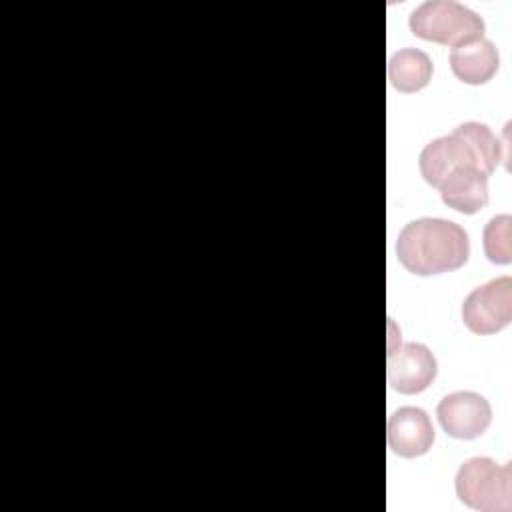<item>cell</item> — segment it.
I'll return each mask as SVG.
<instances>
[{
    "mask_svg": "<svg viewBox=\"0 0 512 512\" xmlns=\"http://www.w3.org/2000/svg\"><path fill=\"white\" fill-rule=\"evenodd\" d=\"M400 264L416 276L456 270L470 256V240L462 226L444 218H418L404 226L396 240Z\"/></svg>",
    "mask_w": 512,
    "mask_h": 512,
    "instance_id": "obj_2",
    "label": "cell"
},
{
    "mask_svg": "<svg viewBox=\"0 0 512 512\" xmlns=\"http://www.w3.org/2000/svg\"><path fill=\"white\" fill-rule=\"evenodd\" d=\"M484 254L492 264L512 262V218L510 214L494 216L482 232Z\"/></svg>",
    "mask_w": 512,
    "mask_h": 512,
    "instance_id": "obj_12",
    "label": "cell"
},
{
    "mask_svg": "<svg viewBox=\"0 0 512 512\" xmlns=\"http://www.w3.org/2000/svg\"><path fill=\"white\" fill-rule=\"evenodd\" d=\"M456 496L468 508L480 512H508L512 508V466L496 464L492 458L466 460L454 478Z\"/></svg>",
    "mask_w": 512,
    "mask_h": 512,
    "instance_id": "obj_4",
    "label": "cell"
},
{
    "mask_svg": "<svg viewBox=\"0 0 512 512\" xmlns=\"http://www.w3.org/2000/svg\"><path fill=\"white\" fill-rule=\"evenodd\" d=\"M442 430L458 440H474L482 436L492 422L490 402L478 392L460 390L446 394L436 408Z\"/></svg>",
    "mask_w": 512,
    "mask_h": 512,
    "instance_id": "obj_7",
    "label": "cell"
},
{
    "mask_svg": "<svg viewBox=\"0 0 512 512\" xmlns=\"http://www.w3.org/2000/svg\"><path fill=\"white\" fill-rule=\"evenodd\" d=\"M432 60L418 48H400L388 60V80L392 88L404 94H412L428 86L432 80Z\"/></svg>",
    "mask_w": 512,
    "mask_h": 512,
    "instance_id": "obj_11",
    "label": "cell"
},
{
    "mask_svg": "<svg viewBox=\"0 0 512 512\" xmlns=\"http://www.w3.org/2000/svg\"><path fill=\"white\" fill-rule=\"evenodd\" d=\"M414 36L456 48L460 44L484 38L486 24L470 8L454 0H426L410 14Z\"/></svg>",
    "mask_w": 512,
    "mask_h": 512,
    "instance_id": "obj_3",
    "label": "cell"
},
{
    "mask_svg": "<svg viewBox=\"0 0 512 512\" xmlns=\"http://www.w3.org/2000/svg\"><path fill=\"white\" fill-rule=\"evenodd\" d=\"M496 134L480 122H464L448 136H440L424 146L418 158L422 178L438 188L442 180L458 168H476L490 176L506 158Z\"/></svg>",
    "mask_w": 512,
    "mask_h": 512,
    "instance_id": "obj_1",
    "label": "cell"
},
{
    "mask_svg": "<svg viewBox=\"0 0 512 512\" xmlns=\"http://www.w3.org/2000/svg\"><path fill=\"white\" fill-rule=\"evenodd\" d=\"M436 190L448 208L462 214H476L488 204V176L476 168L450 172Z\"/></svg>",
    "mask_w": 512,
    "mask_h": 512,
    "instance_id": "obj_10",
    "label": "cell"
},
{
    "mask_svg": "<svg viewBox=\"0 0 512 512\" xmlns=\"http://www.w3.org/2000/svg\"><path fill=\"white\" fill-rule=\"evenodd\" d=\"M512 320V278L500 276L474 288L462 302V322L474 334H496Z\"/></svg>",
    "mask_w": 512,
    "mask_h": 512,
    "instance_id": "obj_5",
    "label": "cell"
},
{
    "mask_svg": "<svg viewBox=\"0 0 512 512\" xmlns=\"http://www.w3.org/2000/svg\"><path fill=\"white\" fill-rule=\"evenodd\" d=\"M438 374V362L428 346L420 342L398 344L388 348L386 378L392 390L400 394L424 392Z\"/></svg>",
    "mask_w": 512,
    "mask_h": 512,
    "instance_id": "obj_6",
    "label": "cell"
},
{
    "mask_svg": "<svg viewBox=\"0 0 512 512\" xmlns=\"http://www.w3.org/2000/svg\"><path fill=\"white\" fill-rule=\"evenodd\" d=\"M388 448L402 458H418L434 444V426L416 406H402L390 414L386 426Z\"/></svg>",
    "mask_w": 512,
    "mask_h": 512,
    "instance_id": "obj_8",
    "label": "cell"
},
{
    "mask_svg": "<svg viewBox=\"0 0 512 512\" xmlns=\"http://www.w3.org/2000/svg\"><path fill=\"white\" fill-rule=\"evenodd\" d=\"M500 56L492 40L478 38L452 48L450 68L454 76L464 84H486L498 72Z\"/></svg>",
    "mask_w": 512,
    "mask_h": 512,
    "instance_id": "obj_9",
    "label": "cell"
}]
</instances>
